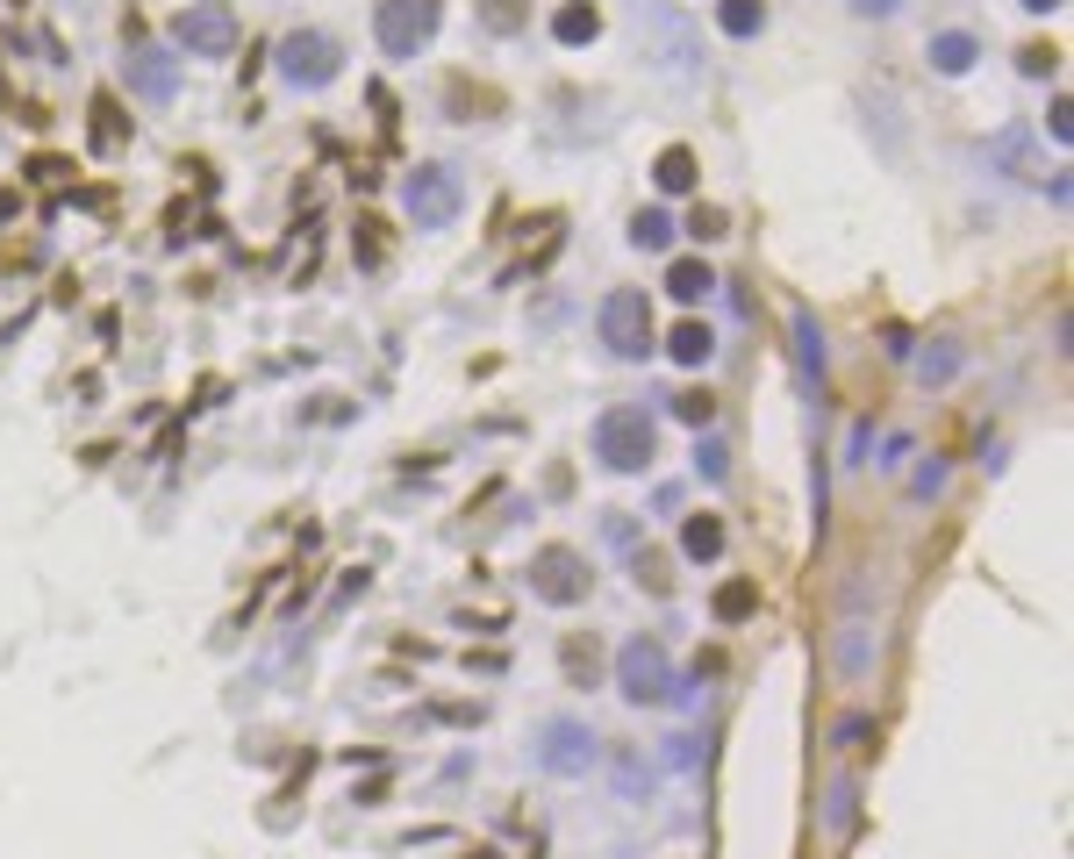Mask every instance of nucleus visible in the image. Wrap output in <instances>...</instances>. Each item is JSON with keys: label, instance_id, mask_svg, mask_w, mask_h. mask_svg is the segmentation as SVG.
<instances>
[{"label": "nucleus", "instance_id": "obj_20", "mask_svg": "<svg viewBox=\"0 0 1074 859\" xmlns=\"http://www.w3.org/2000/svg\"><path fill=\"white\" fill-rule=\"evenodd\" d=\"M795 358H803V380L816 387V373H824V337H816L810 315H795Z\"/></svg>", "mask_w": 1074, "mask_h": 859}, {"label": "nucleus", "instance_id": "obj_9", "mask_svg": "<svg viewBox=\"0 0 1074 859\" xmlns=\"http://www.w3.org/2000/svg\"><path fill=\"white\" fill-rule=\"evenodd\" d=\"M531 595L559 601V609H573V601L587 595V566H581V552H566V545H544L538 559H531Z\"/></svg>", "mask_w": 1074, "mask_h": 859}, {"label": "nucleus", "instance_id": "obj_13", "mask_svg": "<svg viewBox=\"0 0 1074 859\" xmlns=\"http://www.w3.org/2000/svg\"><path fill=\"white\" fill-rule=\"evenodd\" d=\"M709 286H717V273H709L702 259H674V265H667V294H674V301H702Z\"/></svg>", "mask_w": 1074, "mask_h": 859}, {"label": "nucleus", "instance_id": "obj_6", "mask_svg": "<svg viewBox=\"0 0 1074 859\" xmlns=\"http://www.w3.org/2000/svg\"><path fill=\"white\" fill-rule=\"evenodd\" d=\"M173 36H179V51H187V57H230L237 51V14H230V0H194V8H179Z\"/></svg>", "mask_w": 1074, "mask_h": 859}, {"label": "nucleus", "instance_id": "obj_14", "mask_svg": "<svg viewBox=\"0 0 1074 859\" xmlns=\"http://www.w3.org/2000/svg\"><path fill=\"white\" fill-rule=\"evenodd\" d=\"M974 36H967V29H939V36H931V65H939V72H967V65H974Z\"/></svg>", "mask_w": 1074, "mask_h": 859}, {"label": "nucleus", "instance_id": "obj_29", "mask_svg": "<svg viewBox=\"0 0 1074 859\" xmlns=\"http://www.w3.org/2000/svg\"><path fill=\"white\" fill-rule=\"evenodd\" d=\"M853 8H867V14H888V8H903V0H853Z\"/></svg>", "mask_w": 1074, "mask_h": 859}, {"label": "nucleus", "instance_id": "obj_21", "mask_svg": "<svg viewBox=\"0 0 1074 859\" xmlns=\"http://www.w3.org/2000/svg\"><path fill=\"white\" fill-rule=\"evenodd\" d=\"M674 416H680V423H695V430H709L717 401H709V395H674Z\"/></svg>", "mask_w": 1074, "mask_h": 859}, {"label": "nucleus", "instance_id": "obj_24", "mask_svg": "<svg viewBox=\"0 0 1074 859\" xmlns=\"http://www.w3.org/2000/svg\"><path fill=\"white\" fill-rule=\"evenodd\" d=\"M952 366H960V352H925L917 373H925V380H952Z\"/></svg>", "mask_w": 1074, "mask_h": 859}, {"label": "nucleus", "instance_id": "obj_1", "mask_svg": "<svg viewBox=\"0 0 1074 859\" xmlns=\"http://www.w3.org/2000/svg\"><path fill=\"white\" fill-rule=\"evenodd\" d=\"M653 451H659V430H653L645 409H609L595 423V459L609 465V473H645Z\"/></svg>", "mask_w": 1074, "mask_h": 859}, {"label": "nucleus", "instance_id": "obj_12", "mask_svg": "<svg viewBox=\"0 0 1074 859\" xmlns=\"http://www.w3.org/2000/svg\"><path fill=\"white\" fill-rule=\"evenodd\" d=\"M653 179H659V193H688L695 187V150L688 144H667V150H659V165H653Z\"/></svg>", "mask_w": 1074, "mask_h": 859}, {"label": "nucleus", "instance_id": "obj_28", "mask_svg": "<svg viewBox=\"0 0 1074 859\" xmlns=\"http://www.w3.org/2000/svg\"><path fill=\"white\" fill-rule=\"evenodd\" d=\"M1074 137V108H1067V101H1053V144H1067Z\"/></svg>", "mask_w": 1074, "mask_h": 859}, {"label": "nucleus", "instance_id": "obj_7", "mask_svg": "<svg viewBox=\"0 0 1074 859\" xmlns=\"http://www.w3.org/2000/svg\"><path fill=\"white\" fill-rule=\"evenodd\" d=\"M616 688H624L630 702H667L674 695V659H667V645L630 638L624 652H616Z\"/></svg>", "mask_w": 1074, "mask_h": 859}, {"label": "nucleus", "instance_id": "obj_17", "mask_svg": "<svg viewBox=\"0 0 1074 859\" xmlns=\"http://www.w3.org/2000/svg\"><path fill=\"white\" fill-rule=\"evenodd\" d=\"M667 352H674V366H702V358L717 352V337H709V323H680L667 337Z\"/></svg>", "mask_w": 1074, "mask_h": 859}, {"label": "nucleus", "instance_id": "obj_27", "mask_svg": "<svg viewBox=\"0 0 1074 859\" xmlns=\"http://www.w3.org/2000/svg\"><path fill=\"white\" fill-rule=\"evenodd\" d=\"M688 230H695V237H723V216H717V208H695Z\"/></svg>", "mask_w": 1074, "mask_h": 859}, {"label": "nucleus", "instance_id": "obj_26", "mask_svg": "<svg viewBox=\"0 0 1074 859\" xmlns=\"http://www.w3.org/2000/svg\"><path fill=\"white\" fill-rule=\"evenodd\" d=\"M831 824H838V831L853 824V788H831Z\"/></svg>", "mask_w": 1074, "mask_h": 859}, {"label": "nucleus", "instance_id": "obj_4", "mask_svg": "<svg viewBox=\"0 0 1074 859\" xmlns=\"http://www.w3.org/2000/svg\"><path fill=\"white\" fill-rule=\"evenodd\" d=\"M602 344H609L616 358L653 352V301H645L638 286H616V294L602 301Z\"/></svg>", "mask_w": 1074, "mask_h": 859}, {"label": "nucleus", "instance_id": "obj_8", "mask_svg": "<svg viewBox=\"0 0 1074 859\" xmlns=\"http://www.w3.org/2000/svg\"><path fill=\"white\" fill-rule=\"evenodd\" d=\"M280 72L294 86H330L337 80V43L323 29H294V36H280Z\"/></svg>", "mask_w": 1074, "mask_h": 859}, {"label": "nucleus", "instance_id": "obj_18", "mask_svg": "<svg viewBox=\"0 0 1074 859\" xmlns=\"http://www.w3.org/2000/svg\"><path fill=\"white\" fill-rule=\"evenodd\" d=\"M717 22H723V36H760V29H767V8H760V0H723Z\"/></svg>", "mask_w": 1074, "mask_h": 859}, {"label": "nucleus", "instance_id": "obj_11", "mask_svg": "<svg viewBox=\"0 0 1074 859\" xmlns=\"http://www.w3.org/2000/svg\"><path fill=\"white\" fill-rule=\"evenodd\" d=\"M552 36H559V43H595V36H602V14L587 8V0H566V8L552 14Z\"/></svg>", "mask_w": 1074, "mask_h": 859}, {"label": "nucleus", "instance_id": "obj_22", "mask_svg": "<svg viewBox=\"0 0 1074 859\" xmlns=\"http://www.w3.org/2000/svg\"><path fill=\"white\" fill-rule=\"evenodd\" d=\"M94 115H101V123H94V144H101V150H115V144H123V123H115V101H94Z\"/></svg>", "mask_w": 1074, "mask_h": 859}, {"label": "nucleus", "instance_id": "obj_2", "mask_svg": "<svg viewBox=\"0 0 1074 859\" xmlns=\"http://www.w3.org/2000/svg\"><path fill=\"white\" fill-rule=\"evenodd\" d=\"M437 22H445V0H380L373 8V36L387 57H416L437 36Z\"/></svg>", "mask_w": 1074, "mask_h": 859}, {"label": "nucleus", "instance_id": "obj_5", "mask_svg": "<svg viewBox=\"0 0 1074 859\" xmlns=\"http://www.w3.org/2000/svg\"><path fill=\"white\" fill-rule=\"evenodd\" d=\"M402 208H408L416 230H451V222H459V179H451L445 165H416L408 187H402Z\"/></svg>", "mask_w": 1074, "mask_h": 859}, {"label": "nucleus", "instance_id": "obj_30", "mask_svg": "<svg viewBox=\"0 0 1074 859\" xmlns=\"http://www.w3.org/2000/svg\"><path fill=\"white\" fill-rule=\"evenodd\" d=\"M1024 8H1032V14H1046V8H1061V0H1024Z\"/></svg>", "mask_w": 1074, "mask_h": 859}, {"label": "nucleus", "instance_id": "obj_25", "mask_svg": "<svg viewBox=\"0 0 1074 859\" xmlns=\"http://www.w3.org/2000/svg\"><path fill=\"white\" fill-rule=\"evenodd\" d=\"M695 465H702V473H709V480H723V444H717V437H709V444H702V451H695Z\"/></svg>", "mask_w": 1074, "mask_h": 859}, {"label": "nucleus", "instance_id": "obj_15", "mask_svg": "<svg viewBox=\"0 0 1074 859\" xmlns=\"http://www.w3.org/2000/svg\"><path fill=\"white\" fill-rule=\"evenodd\" d=\"M680 552H688V559H717V552H723V523L717 516H688V523H680Z\"/></svg>", "mask_w": 1074, "mask_h": 859}, {"label": "nucleus", "instance_id": "obj_3", "mask_svg": "<svg viewBox=\"0 0 1074 859\" xmlns=\"http://www.w3.org/2000/svg\"><path fill=\"white\" fill-rule=\"evenodd\" d=\"M595 760H602V745H595V731H587L581 716H552V723L538 731V766H544V774L581 781Z\"/></svg>", "mask_w": 1074, "mask_h": 859}, {"label": "nucleus", "instance_id": "obj_23", "mask_svg": "<svg viewBox=\"0 0 1074 859\" xmlns=\"http://www.w3.org/2000/svg\"><path fill=\"white\" fill-rule=\"evenodd\" d=\"M1053 57H1061V51H1046V43H1024V51H1018V65L1039 80V72H1053Z\"/></svg>", "mask_w": 1074, "mask_h": 859}, {"label": "nucleus", "instance_id": "obj_10", "mask_svg": "<svg viewBox=\"0 0 1074 859\" xmlns=\"http://www.w3.org/2000/svg\"><path fill=\"white\" fill-rule=\"evenodd\" d=\"M123 72H129V94H144V101H173L179 94V65L158 51V43H129Z\"/></svg>", "mask_w": 1074, "mask_h": 859}, {"label": "nucleus", "instance_id": "obj_19", "mask_svg": "<svg viewBox=\"0 0 1074 859\" xmlns=\"http://www.w3.org/2000/svg\"><path fill=\"white\" fill-rule=\"evenodd\" d=\"M630 244H638V251H667L674 244V216H667V208H645V216L630 222Z\"/></svg>", "mask_w": 1074, "mask_h": 859}, {"label": "nucleus", "instance_id": "obj_16", "mask_svg": "<svg viewBox=\"0 0 1074 859\" xmlns=\"http://www.w3.org/2000/svg\"><path fill=\"white\" fill-rule=\"evenodd\" d=\"M760 609V580H723L717 587V624H745Z\"/></svg>", "mask_w": 1074, "mask_h": 859}]
</instances>
